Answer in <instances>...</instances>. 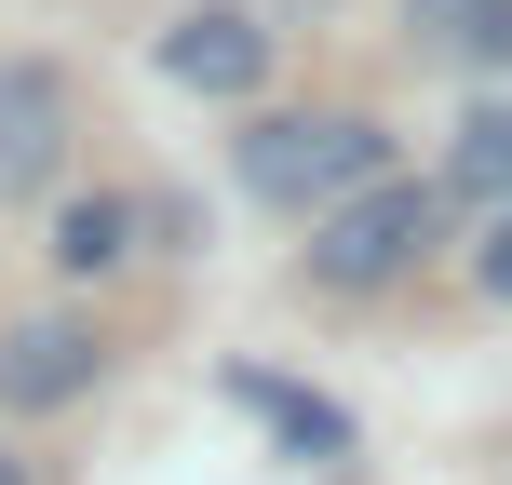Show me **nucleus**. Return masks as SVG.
<instances>
[{"mask_svg": "<svg viewBox=\"0 0 512 485\" xmlns=\"http://www.w3.org/2000/svg\"><path fill=\"white\" fill-rule=\"evenodd\" d=\"M68 391H95V324H68V310H27V324L0 337V405L41 418V405H68Z\"/></svg>", "mask_w": 512, "mask_h": 485, "instance_id": "nucleus-4", "label": "nucleus"}, {"mask_svg": "<svg viewBox=\"0 0 512 485\" xmlns=\"http://www.w3.org/2000/svg\"><path fill=\"white\" fill-rule=\"evenodd\" d=\"M445 230V203L418 176H364L351 203H324V230H310V283L324 297H378V283H405L418 256H432Z\"/></svg>", "mask_w": 512, "mask_h": 485, "instance_id": "nucleus-2", "label": "nucleus"}, {"mask_svg": "<svg viewBox=\"0 0 512 485\" xmlns=\"http://www.w3.org/2000/svg\"><path fill=\"white\" fill-rule=\"evenodd\" d=\"M472 283H486V297H512V203H499V230L472 243Z\"/></svg>", "mask_w": 512, "mask_h": 485, "instance_id": "nucleus-10", "label": "nucleus"}, {"mask_svg": "<svg viewBox=\"0 0 512 485\" xmlns=\"http://www.w3.org/2000/svg\"><path fill=\"white\" fill-rule=\"evenodd\" d=\"M122 243H135V203H68L54 216V256H68V270H108Z\"/></svg>", "mask_w": 512, "mask_h": 485, "instance_id": "nucleus-8", "label": "nucleus"}, {"mask_svg": "<svg viewBox=\"0 0 512 485\" xmlns=\"http://www.w3.org/2000/svg\"><path fill=\"white\" fill-rule=\"evenodd\" d=\"M432 54H512V0H418Z\"/></svg>", "mask_w": 512, "mask_h": 485, "instance_id": "nucleus-7", "label": "nucleus"}, {"mask_svg": "<svg viewBox=\"0 0 512 485\" xmlns=\"http://www.w3.org/2000/svg\"><path fill=\"white\" fill-rule=\"evenodd\" d=\"M230 162H243L256 203L324 216V203H351L364 176H391V135H378V122H351V108H270V122H256Z\"/></svg>", "mask_w": 512, "mask_h": 485, "instance_id": "nucleus-1", "label": "nucleus"}, {"mask_svg": "<svg viewBox=\"0 0 512 485\" xmlns=\"http://www.w3.org/2000/svg\"><path fill=\"white\" fill-rule=\"evenodd\" d=\"M54 149H68V81L54 68H0V203H27L54 176Z\"/></svg>", "mask_w": 512, "mask_h": 485, "instance_id": "nucleus-5", "label": "nucleus"}, {"mask_svg": "<svg viewBox=\"0 0 512 485\" xmlns=\"http://www.w3.org/2000/svg\"><path fill=\"white\" fill-rule=\"evenodd\" d=\"M162 81H189V95H256V81H270V27H256L243 0H203V14L162 27Z\"/></svg>", "mask_w": 512, "mask_h": 485, "instance_id": "nucleus-3", "label": "nucleus"}, {"mask_svg": "<svg viewBox=\"0 0 512 485\" xmlns=\"http://www.w3.org/2000/svg\"><path fill=\"white\" fill-rule=\"evenodd\" d=\"M0 485H14V459H0Z\"/></svg>", "mask_w": 512, "mask_h": 485, "instance_id": "nucleus-11", "label": "nucleus"}, {"mask_svg": "<svg viewBox=\"0 0 512 485\" xmlns=\"http://www.w3.org/2000/svg\"><path fill=\"white\" fill-rule=\"evenodd\" d=\"M230 391H243V405H256V418H270V432H297V445H310V459H337V418H324V405H310V391H283V378H230Z\"/></svg>", "mask_w": 512, "mask_h": 485, "instance_id": "nucleus-9", "label": "nucleus"}, {"mask_svg": "<svg viewBox=\"0 0 512 485\" xmlns=\"http://www.w3.org/2000/svg\"><path fill=\"white\" fill-rule=\"evenodd\" d=\"M445 189H459V203H512V108H472V122H459Z\"/></svg>", "mask_w": 512, "mask_h": 485, "instance_id": "nucleus-6", "label": "nucleus"}]
</instances>
